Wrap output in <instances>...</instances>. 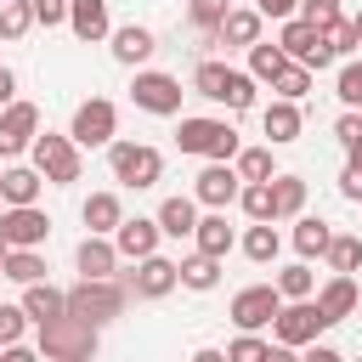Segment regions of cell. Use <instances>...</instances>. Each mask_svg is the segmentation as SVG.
I'll list each match as a JSON object with an SVG mask.
<instances>
[{"label": "cell", "instance_id": "13", "mask_svg": "<svg viewBox=\"0 0 362 362\" xmlns=\"http://www.w3.org/2000/svg\"><path fill=\"white\" fill-rule=\"evenodd\" d=\"M34 136H40V107H34V102H11V107H0V158L28 153Z\"/></svg>", "mask_w": 362, "mask_h": 362}, {"label": "cell", "instance_id": "40", "mask_svg": "<svg viewBox=\"0 0 362 362\" xmlns=\"http://www.w3.org/2000/svg\"><path fill=\"white\" fill-rule=\"evenodd\" d=\"M294 17H300V23H311V28L322 34V28H334V23H339V0H300V6H294Z\"/></svg>", "mask_w": 362, "mask_h": 362}, {"label": "cell", "instance_id": "5", "mask_svg": "<svg viewBox=\"0 0 362 362\" xmlns=\"http://www.w3.org/2000/svg\"><path fill=\"white\" fill-rule=\"evenodd\" d=\"M107 170H113V181L119 187H153L158 175H164V153L158 147H147V141H113L107 147Z\"/></svg>", "mask_w": 362, "mask_h": 362}, {"label": "cell", "instance_id": "31", "mask_svg": "<svg viewBox=\"0 0 362 362\" xmlns=\"http://www.w3.org/2000/svg\"><path fill=\"white\" fill-rule=\"evenodd\" d=\"M272 288L283 294V305H288V300H311V294H317V272H311L305 260H294V266H283V272H277V283H272Z\"/></svg>", "mask_w": 362, "mask_h": 362}, {"label": "cell", "instance_id": "2", "mask_svg": "<svg viewBox=\"0 0 362 362\" xmlns=\"http://www.w3.org/2000/svg\"><path fill=\"white\" fill-rule=\"evenodd\" d=\"M102 345V328L79 322V317H57L40 328V362H90Z\"/></svg>", "mask_w": 362, "mask_h": 362}, {"label": "cell", "instance_id": "3", "mask_svg": "<svg viewBox=\"0 0 362 362\" xmlns=\"http://www.w3.org/2000/svg\"><path fill=\"white\" fill-rule=\"evenodd\" d=\"M175 147L181 153H198L209 164H232L238 158V130L226 119H181L175 124Z\"/></svg>", "mask_w": 362, "mask_h": 362}, {"label": "cell", "instance_id": "55", "mask_svg": "<svg viewBox=\"0 0 362 362\" xmlns=\"http://www.w3.org/2000/svg\"><path fill=\"white\" fill-rule=\"evenodd\" d=\"M351 34H356V45H362V11H356V17H351Z\"/></svg>", "mask_w": 362, "mask_h": 362}, {"label": "cell", "instance_id": "27", "mask_svg": "<svg viewBox=\"0 0 362 362\" xmlns=\"http://www.w3.org/2000/svg\"><path fill=\"white\" fill-rule=\"evenodd\" d=\"M260 23H266V17H260L255 6H232L215 34H221V45H255V40H260Z\"/></svg>", "mask_w": 362, "mask_h": 362}, {"label": "cell", "instance_id": "32", "mask_svg": "<svg viewBox=\"0 0 362 362\" xmlns=\"http://www.w3.org/2000/svg\"><path fill=\"white\" fill-rule=\"evenodd\" d=\"M277 249H283V238H277V226H272V221H255V226L243 232V255H249L255 266L277 260Z\"/></svg>", "mask_w": 362, "mask_h": 362}, {"label": "cell", "instance_id": "7", "mask_svg": "<svg viewBox=\"0 0 362 362\" xmlns=\"http://www.w3.org/2000/svg\"><path fill=\"white\" fill-rule=\"evenodd\" d=\"M113 130H119V107L107 96H90L74 107V124H68V141L74 147H113Z\"/></svg>", "mask_w": 362, "mask_h": 362}, {"label": "cell", "instance_id": "29", "mask_svg": "<svg viewBox=\"0 0 362 362\" xmlns=\"http://www.w3.org/2000/svg\"><path fill=\"white\" fill-rule=\"evenodd\" d=\"M175 283L204 294V288H215V283H221V260H209V255H198V249H192L187 260H175Z\"/></svg>", "mask_w": 362, "mask_h": 362}, {"label": "cell", "instance_id": "43", "mask_svg": "<svg viewBox=\"0 0 362 362\" xmlns=\"http://www.w3.org/2000/svg\"><path fill=\"white\" fill-rule=\"evenodd\" d=\"M334 141H339L345 153H356V147H362V113H339V119H334Z\"/></svg>", "mask_w": 362, "mask_h": 362}, {"label": "cell", "instance_id": "58", "mask_svg": "<svg viewBox=\"0 0 362 362\" xmlns=\"http://www.w3.org/2000/svg\"><path fill=\"white\" fill-rule=\"evenodd\" d=\"M0 6H6V0H0Z\"/></svg>", "mask_w": 362, "mask_h": 362}, {"label": "cell", "instance_id": "54", "mask_svg": "<svg viewBox=\"0 0 362 362\" xmlns=\"http://www.w3.org/2000/svg\"><path fill=\"white\" fill-rule=\"evenodd\" d=\"M187 362H226V351H215V345H198Z\"/></svg>", "mask_w": 362, "mask_h": 362}, {"label": "cell", "instance_id": "4", "mask_svg": "<svg viewBox=\"0 0 362 362\" xmlns=\"http://www.w3.org/2000/svg\"><path fill=\"white\" fill-rule=\"evenodd\" d=\"M124 305H130V288L124 283H74L68 288V317H79V322H90V328H102V322H113V317H124Z\"/></svg>", "mask_w": 362, "mask_h": 362}, {"label": "cell", "instance_id": "22", "mask_svg": "<svg viewBox=\"0 0 362 362\" xmlns=\"http://www.w3.org/2000/svg\"><path fill=\"white\" fill-rule=\"evenodd\" d=\"M107 40H113V57H119L124 68H141V62H147V57L158 51L153 28H141V23H124V28H113Z\"/></svg>", "mask_w": 362, "mask_h": 362}, {"label": "cell", "instance_id": "9", "mask_svg": "<svg viewBox=\"0 0 362 362\" xmlns=\"http://www.w3.org/2000/svg\"><path fill=\"white\" fill-rule=\"evenodd\" d=\"M283 311V294L272 288V283H249V288H238L232 294V322H238V334H260V328H272V317Z\"/></svg>", "mask_w": 362, "mask_h": 362}, {"label": "cell", "instance_id": "46", "mask_svg": "<svg viewBox=\"0 0 362 362\" xmlns=\"http://www.w3.org/2000/svg\"><path fill=\"white\" fill-rule=\"evenodd\" d=\"M322 45H328V51H334V57H351V51H356V34H351V23H345V17H339V23H334V28H322Z\"/></svg>", "mask_w": 362, "mask_h": 362}, {"label": "cell", "instance_id": "57", "mask_svg": "<svg viewBox=\"0 0 362 362\" xmlns=\"http://www.w3.org/2000/svg\"><path fill=\"white\" fill-rule=\"evenodd\" d=\"M0 277H6V272H0Z\"/></svg>", "mask_w": 362, "mask_h": 362}, {"label": "cell", "instance_id": "11", "mask_svg": "<svg viewBox=\"0 0 362 362\" xmlns=\"http://www.w3.org/2000/svg\"><path fill=\"white\" fill-rule=\"evenodd\" d=\"M277 51H283L288 62H300V68H311V74L334 62V51L322 45V34H317L311 23H300V17H288V23L277 28Z\"/></svg>", "mask_w": 362, "mask_h": 362}, {"label": "cell", "instance_id": "34", "mask_svg": "<svg viewBox=\"0 0 362 362\" xmlns=\"http://www.w3.org/2000/svg\"><path fill=\"white\" fill-rule=\"evenodd\" d=\"M283 68H288V57L277 51V40H272V45H266V40H255V45H249V79H266V85H272Z\"/></svg>", "mask_w": 362, "mask_h": 362}, {"label": "cell", "instance_id": "28", "mask_svg": "<svg viewBox=\"0 0 362 362\" xmlns=\"http://www.w3.org/2000/svg\"><path fill=\"white\" fill-rule=\"evenodd\" d=\"M305 209V181L300 175H272V221H294Z\"/></svg>", "mask_w": 362, "mask_h": 362}, {"label": "cell", "instance_id": "24", "mask_svg": "<svg viewBox=\"0 0 362 362\" xmlns=\"http://www.w3.org/2000/svg\"><path fill=\"white\" fill-rule=\"evenodd\" d=\"M192 243H198V255H209V260H226L232 255V226H226V209H215V215H198V226H192Z\"/></svg>", "mask_w": 362, "mask_h": 362}, {"label": "cell", "instance_id": "53", "mask_svg": "<svg viewBox=\"0 0 362 362\" xmlns=\"http://www.w3.org/2000/svg\"><path fill=\"white\" fill-rule=\"evenodd\" d=\"M260 362H300V351H288V345H266Z\"/></svg>", "mask_w": 362, "mask_h": 362}, {"label": "cell", "instance_id": "44", "mask_svg": "<svg viewBox=\"0 0 362 362\" xmlns=\"http://www.w3.org/2000/svg\"><path fill=\"white\" fill-rule=\"evenodd\" d=\"M260 356H266V339L260 334H238L226 345V362H260Z\"/></svg>", "mask_w": 362, "mask_h": 362}, {"label": "cell", "instance_id": "45", "mask_svg": "<svg viewBox=\"0 0 362 362\" xmlns=\"http://www.w3.org/2000/svg\"><path fill=\"white\" fill-rule=\"evenodd\" d=\"M23 328H28L23 305H0V345H23Z\"/></svg>", "mask_w": 362, "mask_h": 362}, {"label": "cell", "instance_id": "42", "mask_svg": "<svg viewBox=\"0 0 362 362\" xmlns=\"http://www.w3.org/2000/svg\"><path fill=\"white\" fill-rule=\"evenodd\" d=\"M226 11H232V0H187V17L198 23V34H204V28H221Z\"/></svg>", "mask_w": 362, "mask_h": 362}, {"label": "cell", "instance_id": "18", "mask_svg": "<svg viewBox=\"0 0 362 362\" xmlns=\"http://www.w3.org/2000/svg\"><path fill=\"white\" fill-rule=\"evenodd\" d=\"M74 266H79V277H85V283H107V277H113V266H119L113 238H85V243L74 249Z\"/></svg>", "mask_w": 362, "mask_h": 362}, {"label": "cell", "instance_id": "14", "mask_svg": "<svg viewBox=\"0 0 362 362\" xmlns=\"http://www.w3.org/2000/svg\"><path fill=\"white\" fill-rule=\"evenodd\" d=\"M238 192H243V181H238V170H232V164H204V170H198V181H192V204H209V209L238 204Z\"/></svg>", "mask_w": 362, "mask_h": 362}, {"label": "cell", "instance_id": "20", "mask_svg": "<svg viewBox=\"0 0 362 362\" xmlns=\"http://www.w3.org/2000/svg\"><path fill=\"white\" fill-rule=\"evenodd\" d=\"M311 305H317V317L334 328V322H345V317L356 311V283H351V277H328V283L317 288V300H311Z\"/></svg>", "mask_w": 362, "mask_h": 362}, {"label": "cell", "instance_id": "17", "mask_svg": "<svg viewBox=\"0 0 362 362\" xmlns=\"http://www.w3.org/2000/svg\"><path fill=\"white\" fill-rule=\"evenodd\" d=\"M17 305H23V317H28L34 328H45V322L68 317V288H51V283H28Z\"/></svg>", "mask_w": 362, "mask_h": 362}, {"label": "cell", "instance_id": "52", "mask_svg": "<svg viewBox=\"0 0 362 362\" xmlns=\"http://www.w3.org/2000/svg\"><path fill=\"white\" fill-rule=\"evenodd\" d=\"M11 90H17V74H11V68H0V107H11V102H17Z\"/></svg>", "mask_w": 362, "mask_h": 362}, {"label": "cell", "instance_id": "47", "mask_svg": "<svg viewBox=\"0 0 362 362\" xmlns=\"http://www.w3.org/2000/svg\"><path fill=\"white\" fill-rule=\"evenodd\" d=\"M339 192H345L351 204H362V147L351 153V164H345V175H339Z\"/></svg>", "mask_w": 362, "mask_h": 362}, {"label": "cell", "instance_id": "23", "mask_svg": "<svg viewBox=\"0 0 362 362\" xmlns=\"http://www.w3.org/2000/svg\"><path fill=\"white\" fill-rule=\"evenodd\" d=\"M79 221L90 226V238H113V232H119V221H124L119 192H90V198L79 204Z\"/></svg>", "mask_w": 362, "mask_h": 362}, {"label": "cell", "instance_id": "30", "mask_svg": "<svg viewBox=\"0 0 362 362\" xmlns=\"http://www.w3.org/2000/svg\"><path fill=\"white\" fill-rule=\"evenodd\" d=\"M328 243H334V226H328V221L305 215V221L294 226V249H300V260H317V255H328Z\"/></svg>", "mask_w": 362, "mask_h": 362}, {"label": "cell", "instance_id": "41", "mask_svg": "<svg viewBox=\"0 0 362 362\" xmlns=\"http://www.w3.org/2000/svg\"><path fill=\"white\" fill-rule=\"evenodd\" d=\"M334 96H339L351 113L362 107V62H345V68H339V79H334Z\"/></svg>", "mask_w": 362, "mask_h": 362}, {"label": "cell", "instance_id": "8", "mask_svg": "<svg viewBox=\"0 0 362 362\" xmlns=\"http://www.w3.org/2000/svg\"><path fill=\"white\" fill-rule=\"evenodd\" d=\"M34 170L51 181V187H68V181H79V147L68 141V136H57V130H45V136H34Z\"/></svg>", "mask_w": 362, "mask_h": 362}, {"label": "cell", "instance_id": "36", "mask_svg": "<svg viewBox=\"0 0 362 362\" xmlns=\"http://www.w3.org/2000/svg\"><path fill=\"white\" fill-rule=\"evenodd\" d=\"M0 272H6L11 283H23V288H28V283H45V260H40V249H11Z\"/></svg>", "mask_w": 362, "mask_h": 362}, {"label": "cell", "instance_id": "49", "mask_svg": "<svg viewBox=\"0 0 362 362\" xmlns=\"http://www.w3.org/2000/svg\"><path fill=\"white\" fill-rule=\"evenodd\" d=\"M294 6H300V0H255V11H260V17H283V23L294 17Z\"/></svg>", "mask_w": 362, "mask_h": 362}, {"label": "cell", "instance_id": "1", "mask_svg": "<svg viewBox=\"0 0 362 362\" xmlns=\"http://www.w3.org/2000/svg\"><path fill=\"white\" fill-rule=\"evenodd\" d=\"M192 90H198V96H209V102H221L226 113H249V107H255V79H249L243 68L215 62V57H204V62H198Z\"/></svg>", "mask_w": 362, "mask_h": 362}, {"label": "cell", "instance_id": "39", "mask_svg": "<svg viewBox=\"0 0 362 362\" xmlns=\"http://www.w3.org/2000/svg\"><path fill=\"white\" fill-rule=\"evenodd\" d=\"M272 90H277V102H300L305 90H311V68H300V62H288L277 79H272Z\"/></svg>", "mask_w": 362, "mask_h": 362}, {"label": "cell", "instance_id": "21", "mask_svg": "<svg viewBox=\"0 0 362 362\" xmlns=\"http://www.w3.org/2000/svg\"><path fill=\"white\" fill-rule=\"evenodd\" d=\"M40 170L34 164H11V170H0V204L6 209H28L34 198H40Z\"/></svg>", "mask_w": 362, "mask_h": 362}, {"label": "cell", "instance_id": "56", "mask_svg": "<svg viewBox=\"0 0 362 362\" xmlns=\"http://www.w3.org/2000/svg\"><path fill=\"white\" fill-rule=\"evenodd\" d=\"M6 255H11V249H6V238H0V266H6Z\"/></svg>", "mask_w": 362, "mask_h": 362}, {"label": "cell", "instance_id": "33", "mask_svg": "<svg viewBox=\"0 0 362 362\" xmlns=\"http://www.w3.org/2000/svg\"><path fill=\"white\" fill-rule=\"evenodd\" d=\"M328 272L334 277H351L356 266H362V238H351V232H334V243H328Z\"/></svg>", "mask_w": 362, "mask_h": 362}, {"label": "cell", "instance_id": "38", "mask_svg": "<svg viewBox=\"0 0 362 362\" xmlns=\"http://www.w3.org/2000/svg\"><path fill=\"white\" fill-rule=\"evenodd\" d=\"M34 28V6L28 0H6L0 6V40H23Z\"/></svg>", "mask_w": 362, "mask_h": 362}, {"label": "cell", "instance_id": "12", "mask_svg": "<svg viewBox=\"0 0 362 362\" xmlns=\"http://www.w3.org/2000/svg\"><path fill=\"white\" fill-rule=\"evenodd\" d=\"M0 238H6V249H40V243L51 238V215H45L40 204H28V209H0Z\"/></svg>", "mask_w": 362, "mask_h": 362}, {"label": "cell", "instance_id": "37", "mask_svg": "<svg viewBox=\"0 0 362 362\" xmlns=\"http://www.w3.org/2000/svg\"><path fill=\"white\" fill-rule=\"evenodd\" d=\"M238 209H243L249 221H272V181H243ZM272 226H277V221H272Z\"/></svg>", "mask_w": 362, "mask_h": 362}, {"label": "cell", "instance_id": "15", "mask_svg": "<svg viewBox=\"0 0 362 362\" xmlns=\"http://www.w3.org/2000/svg\"><path fill=\"white\" fill-rule=\"evenodd\" d=\"M124 288H130L136 300H164V294L175 288V260H164V255L136 260V272L124 277Z\"/></svg>", "mask_w": 362, "mask_h": 362}, {"label": "cell", "instance_id": "10", "mask_svg": "<svg viewBox=\"0 0 362 362\" xmlns=\"http://www.w3.org/2000/svg\"><path fill=\"white\" fill-rule=\"evenodd\" d=\"M328 322L317 317V305L311 300H288L277 317H272V345H288V351H305V345H317V334H322Z\"/></svg>", "mask_w": 362, "mask_h": 362}, {"label": "cell", "instance_id": "35", "mask_svg": "<svg viewBox=\"0 0 362 362\" xmlns=\"http://www.w3.org/2000/svg\"><path fill=\"white\" fill-rule=\"evenodd\" d=\"M232 170H238V181H272V175H277V164H272V147H238Z\"/></svg>", "mask_w": 362, "mask_h": 362}, {"label": "cell", "instance_id": "6", "mask_svg": "<svg viewBox=\"0 0 362 362\" xmlns=\"http://www.w3.org/2000/svg\"><path fill=\"white\" fill-rule=\"evenodd\" d=\"M181 79L175 74H158V68H136V79H130V102L141 107V113H158V119H175L181 113Z\"/></svg>", "mask_w": 362, "mask_h": 362}, {"label": "cell", "instance_id": "48", "mask_svg": "<svg viewBox=\"0 0 362 362\" xmlns=\"http://www.w3.org/2000/svg\"><path fill=\"white\" fill-rule=\"evenodd\" d=\"M28 6H34V23H45V28L68 23V0H28Z\"/></svg>", "mask_w": 362, "mask_h": 362}, {"label": "cell", "instance_id": "25", "mask_svg": "<svg viewBox=\"0 0 362 362\" xmlns=\"http://www.w3.org/2000/svg\"><path fill=\"white\" fill-rule=\"evenodd\" d=\"M300 124H305V119H300V102H272V107L260 113V130H266L272 147H288V141L300 136Z\"/></svg>", "mask_w": 362, "mask_h": 362}, {"label": "cell", "instance_id": "16", "mask_svg": "<svg viewBox=\"0 0 362 362\" xmlns=\"http://www.w3.org/2000/svg\"><path fill=\"white\" fill-rule=\"evenodd\" d=\"M158 221H147V215H136V221H119V232H113V249L124 255V260H147V255H158Z\"/></svg>", "mask_w": 362, "mask_h": 362}, {"label": "cell", "instance_id": "51", "mask_svg": "<svg viewBox=\"0 0 362 362\" xmlns=\"http://www.w3.org/2000/svg\"><path fill=\"white\" fill-rule=\"evenodd\" d=\"M0 362H40V351H28V345H6Z\"/></svg>", "mask_w": 362, "mask_h": 362}, {"label": "cell", "instance_id": "19", "mask_svg": "<svg viewBox=\"0 0 362 362\" xmlns=\"http://www.w3.org/2000/svg\"><path fill=\"white\" fill-rule=\"evenodd\" d=\"M68 28H74V40H85V45L107 40V34H113V23H107V0H68Z\"/></svg>", "mask_w": 362, "mask_h": 362}, {"label": "cell", "instance_id": "50", "mask_svg": "<svg viewBox=\"0 0 362 362\" xmlns=\"http://www.w3.org/2000/svg\"><path fill=\"white\" fill-rule=\"evenodd\" d=\"M300 362H345V356H339L334 345H305V351H300Z\"/></svg>", "mask_w": 362, "mask_h": 362}, {"label": "cell", "instance_id": "26", "mask_svg": "<svg viewBox=\"0 0 362 362\" xmlns=\"http://www.w3.org/2000/svg\"><path fill=\"white\" fill-rule=\"evenodd\" d=\"M153 221H158V232H164V238H192V226H198V204H192L187 192H175V198H164V204H158V215H153Z\"/></svg>", "mask_w": 362, "mask_h": 362}]
</instances>
